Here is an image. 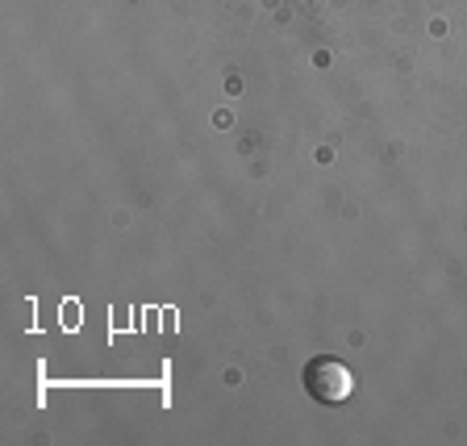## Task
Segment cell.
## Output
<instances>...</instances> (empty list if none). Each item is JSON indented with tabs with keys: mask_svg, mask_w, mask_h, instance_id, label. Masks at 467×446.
<instances>
[{
	"mask_svg": "<svg viewBox=\"0 0 467 446\" xmlns=\"http://www.w3.org/2000/svg\"><path fill=\"white\" fill-rule=\"evenodd\" d=\"M301 379H305V392H309L317 405H342V400H350V392H355L350 368L342 359H334V355L309 359L301 371Z\"/></svg>",
	"mask_w": 467,
	"mask_h": 446,
	"instance_id": "obj_1",
	"label": "cell"
}]
</instances>
